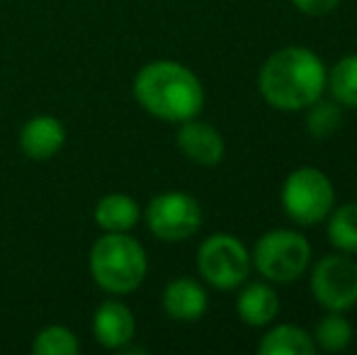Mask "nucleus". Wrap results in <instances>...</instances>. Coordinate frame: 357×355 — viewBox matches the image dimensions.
<instances>
[{"label":"nucleus","instance_id":"obj_2","mask_svg":"<svg viewBox=\"0 0 357 355\" xmlns=\"http://www.w3.org/2000/svg\"><path fill=\"white\" fill-rule=\"evenodd\" d=\"M134 98L149 114L163 122H188L204 107V88L188 66L178 61L146 63L134 78Z\"/></svg>","mask_w":357,"mask_h":355},{"label":"nucleus","instance_id":"obj_11","mask_svg":"<svg viewBox=\"0 0 357 355\" xmlns=\"http://www.w3.org/2000/svg\"><path fill=\"white\" fill-rule=\"evenodd\" d=\"M66 144V127L54 114H37L20 132V149L32 161H47L56 156Z\"/></svg>","mask_w":357,"mask_h":355},{"label":"nucleus","instance_id":"obj_16","mask_svg":"<svg viewBox=\"0 0 357 355\" xmlns=\"http://www.w3.org/2000/svg\"><path fill=\"white\" fill-rule=\"evenodd\" d=\"M328 239L340 253H357V202H345L343 207L331 209Z\"/></svg>","mask_w":357,"mask_h":355},{"label":"nucleus","instance_id":"obj_19","mask_svg":"<svg viewBox=\"0 0 357 355\" xmlns=\"http://www.w3.org/2000/svg\"><path fill=\"white\" fill-rule=\"evenodd\" d=\"M309 112H306V132L314 139H326L331 134H335L343 124V109H340V103L335 100H324L321 95L316 103H311Z\"/></svg>","mask_w":357,"mask_h":355},{"label":"nucleus","instance_id":"obj_17","mask_svg":"<svg viewBox=\"0 0 357 355\" xmlns=\"http://www.w3.org/2000/svg\"><path fill=\"white\" fill-rule=\"evenodd\" d=\"M326 88L343 107H357V54H348L335 61L326 78Z\"/></svg>","mask_w":357,"mask_h":355},{"label":"nucleus","instance_id":"obj_3","mask_svg":"<svg viewBox=\"0 0 357 355\" xmlns=\"http://www.w3.org/2000/svg\"><path fill=\"white\" fill-rule=\"evenodd\" d=\"M146 270L144 246L127 232H107L90 248V275L109 294L134 292L144 282Z\"/></svg>","mask_w":357,"mask_h":355},{"label":"nucleus","instance_id":"obj_18","mask_svg":"<svg viewBox=\"0 0 357 355\" xmlns=\"http://www.w3.org/2000/svg\"><path fill=\"white\" fill-rule=\"evenodd\" d=\"M316 348H324L328 353H340L353 343V324L343 317V312H328L319 324L314 333Z\"/></svg>","mask_w":357,"mask_h":355},{"label":"nucleus","instance_id":"obj_7","mask_svg":"<svg viewBox=\"0 0 357 355\" xmlns=\"http://www.w3.org/2000/svg\"><path fill=\"white\" fill-rule=\"evenodd\" d=\"M146 224L163 241H185L202 227V207L190 192L168 190L149 202Z\"/></svg>","mask_w":357,"mask_h":355},{"label":"nucleus","instance_id":"obj_14","mask_svg":"<svg viewBox=\"0 0 357 355\" xmlns=\"http://www.w3.org/2000/svg\"><path fill=\"white\" fill-rule=\"evenodd\" d=\"M139 204L124 192H109L95 207V224L105 232H129L139 224Z\"/></svg>","mask_w":357,"mask_h":355},{"label":"nucleus","instance_id":"obj_1","mask_svg":"<svg viewBox=\"0 0 357 355\" xmlns=\"http://www.w3.org/2000/svg\"><path fill=\"white\" fill-rule=\"evenodd\" d=\"M326 71L319 54L304 47H284L263 63L258 90L265 103L282 112H299L324 95Z\"/></svg>","mask_w":357,"mask_h":355},{"label":"nucleus","instance_id":"obj_21","mask_svg":"<svg viewBox=\"0 0 357 355\" xmlns=\"http://www.w3.org/2000/svg\"><path fill=\"white\" fill-rule=\"evenodd\" d=\"M291 5H294L299 13L311 15V17H321V15L333 13L340 5V0H291Z\"/></svg>","mask_w":357,"mask_h":355},{"label":"nucleus","instance_id":"obj_5","mask_svg":"<svg viewBox=\"0 0 357 355\" xmlns=\"http://www.w3.org/2000/svg\"><path fill=\"white\" fill-rule=\"evenodd\" d=\"M335 202V190L331 178L319 168H296L282 185V207L287 217L301 227H314L331 214Z\"/></svg>","mask_w":357,"mask_h":355},{"label":"nucleus","instance_id":"obj_15","mask_svg":"<svg viewBox=\"0 0 357 355\" xmlns=\"http://www.w3.org/2000/svg\"><path fill=\"white\" fill-rule=\"evenodd\" d=\"M316 351L319 348L314 343V336L294 324L275 326L258 343L260 355H314Z\"/></svg>","mask_w":357,"mask_h":355},{"label":"nucleus","instance_id":"obj_10","mask_svg":"<svg viewBox=\"0 0 357 355\" xmlns=\"http://www.w3.org/2000/svg\"><path fill=\"white\" fill-rule=\"evenodd\" d=\"M93 333L100 346L109 348V351H122L132 343L134 333H137V319L124 302L107 299L95 309Z\"/></svg>","mask_w":357,"mask_h":355},{"label":"nucleus","instance_id":"obj_9","mask_svg":"<svg viewBox=\"0 0 357 355\" xmlns=\"http://www.w3.org/2000/svg\"><path fill=\"white\" fill-rule=\"evenodd\" d=\"M178 146L185 158L195 163V166L212 168L219 166L221 158L226 153L224 137L207 122H199L197 117L180 122L178 129Z\"/></svg>","mask_w":357,"mask_h":355},{"label":"nucleus","instance_id":"obj_8","mask_svg":"<svg viewBox=\"0 0 357 355\" xmlns=\"http://www.w3.org/2000/svg\"><path fill=\"white\" fill-rule=\"evenodd\" d=\"M311 294L328 312H348L357 304V263L350 253L324 256L311 270Z\"/></svg>","mask_w":357,"mask_h":355},{"label":"nucleus","instance_id":"obj_6","mask_svg":"<svg viewBox=\"0 0 357 355\" xmlns=\"http://www.w3.org/2000/svg\"><path fill=\"white\" fill-rule=\"evenodd\" d=\"M197 270L216 289H234L250 273V253L234 234H212L197 251Z\"/></svg>","mask_w":357,"mask_h":355},{"label":"nucleus","instance_id":"obj_20","mask_svg":"<svg viewBox=\"0 0 357 355\" xmlns=\"http://www.w3.org/2000/svg\"><path fill=\"white\" fill-rule=\"evenodd\" d=\"M80 351V343L75 333L66 326H47L34 336L32 353L34 355H75Z\"/></svg>","mask_w":357,"mask_h":355},{"label":"nucleus","instance_id":"obj_4","mask_svg":"<svg viewBox=\"0 0 357 355\" xmlns=\"http://www.w3.org/2000/svg\"><path fill=\"white\" fill-rule=\"evenodd\" d=\"M250 263L270 282H294L311 263V246L304 234L273 229L255 241Z\"/></svg>","mask_w":357,"mask_h":355},{"label":"nucleus","instance_id":"obj_13","mask_svg":"<svg viewBox=\"0 0 357 355\" xmlns=\"http://www.w3.org/2000/svg\"><path fill=\"white\" fill-rule=\"evenodd\" d=\"M236 312H238L241 322L248 326H268L280 312V297L268 282H250L238 292Z\"/></svg>","mask_w":357,"mask_h":355},{"label":"nucleus","instance_id":"obj_12","mask_svg":"<svg viewBox=\"0 0 357 355\" xmlns=\"http://www.w3.org/2000/svg\"><path fill=\"white\" fill-rule=\"evenodd\" d=\"M207 307V292L192 278H175L163 289V309L175 322H197L204 317Z\"/></svg>","mask_w":357,"mask_h":355}]
</instances>
